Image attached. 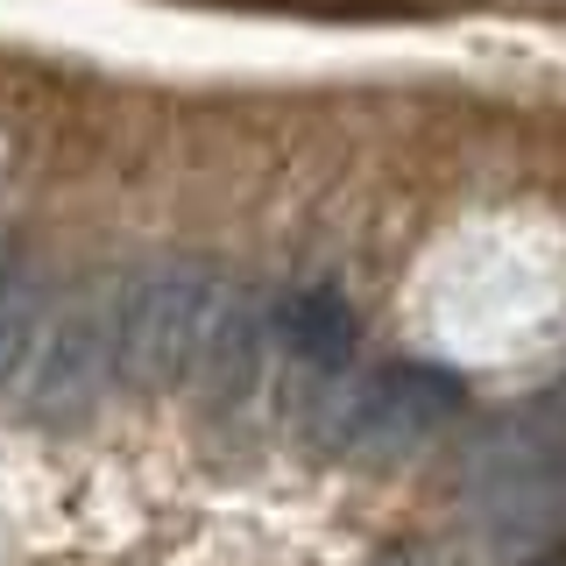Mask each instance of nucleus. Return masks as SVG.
Wrapping results in <instances>:
<instances>
[{
  "mask_svg": "<svg viewBox=\"0 0 566 566\" xmlns=\"http://www.w3.org/2000/svg\"><path fill=\"white\" fill-rule=\"evenodd\" d=\"M114 297L120 291H78L57 318H43V340L29 361V411L35 418H85L99 389L114 382Z\"/></svg>",
  "mask_w": 566,
  "mask_h": 566,
  "instance_id": "obj_4",
  "label": "nucleus"
},
{
  "mask_svg": "<svg viewBox=\"0 0 566 566\" xmlns=\"http://www.w3.org/2000/svg\"><path fill=\"white\" fill-rule=\"evenodd\" d=\"M270 347L297 368L312 389H333L347 382L354 368V347H361V318L333 283H297L270 305Z\"/></svg>",
  "mask_w": 566,
  "mask_h": 566,
  "instance_id": "obj_5",
  "label": "nucleus"
},
{
  "mask_svg": "<svg viewBox=\"0 0 566 566\" xmlns=\"http://www.w3.org/2000/svg\"><path fill=\"white\" fill-rule=\"evenodd\" d=\"M227 283L206 255H156L114 297V382L135 397H164L191 382L206 326L220 312Z\"/></svg>",
  "mask_w": 566,
  "mask_h": 566,
  "instance_id": "obj_2",
  "label": "nucleus"
},
{
  "mask_svg": "<svg viewBox=\"0 0 566 566\" xmlns=\"http://www.w3.org/2000/svg\"><path fill=\"white\" fill-rule=\"evenodd\" d=\"M531 566H566V538H545L538 553H531Z\"/></svg>",
  "mask_w": 566,
  "mask_h": 566,
  "instance_id": "obj_8",
  "label": "nucleus"
},
{
  "mask_svg": "<svg viewBox=\"0 0 566 566\" xmlns=\"http://www.w3.org/2000/svg\"><path fill=\"white\" fill-rule=\"evenodd\" d=\"M368 566H418L411 553H382V559H368Z\"/></svg>",
  "mask_w": 566,
  "mask_h": 566,
  "instance_id": "obj_9",
  "label": "nucleus"
},
{
  "mask_svg": "<svg viewBox=\"0 0 566 566\" xmlns=\"http://www.w3.org/2000/svg\"><path fill=\"white\" fill-rule=\"evenodd\" d=\"M468 510L495 545H545L566 517V382L495 418L468 453Z\"/></svg>",
  "mask_w": 566,
  "mask_h": 566,
  "instance_id": "obj_1",
  "label": "nucleus"
},
{
  "mask_svg": "<svg viewBox=\"0 0 566 566\" xmlns=\"http://www.w3.org/2000/svg\"><path fill=\"white\" fill-rule=\"evenodd\" d=\"M262 361H270V305L255 291H227L206 326L199 361H191V382H199L206 411H234V403L255 397Z\"/></svg>",
  "mask_w": 566,
  "mask_h": 566,
  "instance_id": "obj_6",
  "label": "nucleus"
},
{
  "mask_svg": "<svg viewBox=\"0 0 566 566\" xmlns=\"http://www.w3.org/2000/svg\"><path fill=\"white\" fill-rule=\"evenodd\" d=\"M35 340H43V276L8 270L0 276V389L29 376Z\"/></svg>",
  "mask_w": 566,
  "mask_h": 566,
  "instance_id": "obj_7",
  "label": "nucleus"
},
{
  "mask_svg": "<svg viewBox=\"0 0 566 566\" xmlns=\"http://www.w3.org/2000/svg\"><path fill=\"white\" fill-rule=\"evenodd\" d=\"M468 403V382L439 361H389L368 382H333L312 397L318 411V439L347 460H368V468H397L411 460L424 439L447 418H460Z\"/></svg>",
  "mask_w": 566,
  "mask_h": 566,
  "instance_id": "obj_3",
  "label": "nucleus"
}]
</instances>
